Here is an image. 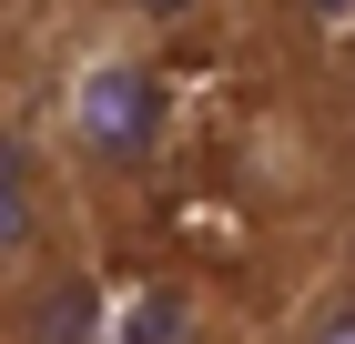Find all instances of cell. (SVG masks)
Wrapping results in <instances>:
<instances>
[{
    "label": "cell",
    "instance_id": "cell-1",
    "mask_svg": "<svg viewBox=\"0 0 355 344\" xmlns=\"http://www.w3.org/2000/svg\"><path fill=\"white\" fill-rule=\"evenodd\" d=\"M41 132H51L61 172L82 183L92 212L153 192L163 162H173V71H163V51L102 30L92 51L61 61V91H51V122Z\"/></svg>",
    "mask_w": 355,
    "mask_h": 344
},
{
    "label": "cell",
    "instance_id": "cell-2",
    "mask_svg": "<svg viewBox=\"0 0 355 344\" xmlns=\"http://www.w3.org/2000/svg\"><path fill=\"white\" fill-rule=\"evenodd\" d=\"M92 243V203L82 183L61 172L51 132H21V122H0V284L31 264H61V253H82Z\"/></svg>",
    "mask_w": 355,
    "mask_h": 344
},
{
    "label": "cell",
    "instance_id": "cell-3",
    "mask_svg": "<svg viewBox=\"0 0 355 344\" xmlns=\"http://www.w3.org/2000/svg\"><path fill=\"white\" fill-rule=\"evenodd\" d=\"M0 344H112V284L92 243L0 284Z\"/></svg>",
    "mask_w": 355,
    "mask_h": 344
},
{
    "label": "cell",
    "instance_id": "cell-4",
    "mask_svg": "<svg viewBox=\"0 0 355 344\" xmlns=\"http://www.w3.org/2000/svg\"><path fill=\"white\" fill-rule=\"evenodd\" d=\"M112 344H234V304L193 273H153L112 304Z\"/></svg>",
    "mask_w": 355,
    "mask_h": 344
},
{
    "label": "cell",
    "instance_id": "cell-5",
    "mask_svg": "<svg viewBox=\"0 0 355 344\" xmlns=\"http://www.w3.org/2000/svg\"><path fill=\"white\" fill-rule=\"evenodd\" d=\"M274 0H92V21L112 41H142V51H193V41H223L234 21H254Z\"/></svg>",
    "mask_w": 355,
    "mask_h": 344
},
{
    "label": "cell",
    "instance_id": "cell-6",
    "mask_svg": "<svg viewBox=\"0 0 355 344\" xmlns=\"http://www.w3.org/2000/svg\"><path fill=\"white\" fill-rule=\"evenodd\" d=\"M274 344H355V253H335V264L284 304Z\"/></svg>",
    "mask_w": 355,
    "mask_h": 344
}]
</instances>
